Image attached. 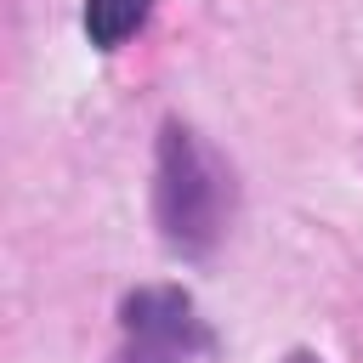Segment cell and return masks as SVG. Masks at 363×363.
<instances>
[{"label": "cell", "mask_w": 363, "mask_h": 363, "mask_svg": "<svg viewBox=\"0 0 363 363\" xmlns=\"http://www.w3.org/2000/svg\"><path fill=\"white\" fill-rule=\"evenodd\" d=\"M125 323V357L119 363H182L210 346L193 301L182 289H136L119 306Z\"/></svg>", "instance_id": "obj_2"}, {"label": "cell", "mask_w": 363, "mask_h": 363, "mask_svg": "<svg viewBox=\"0 0 363 363\" xmlns=\"http://www.w3.org/2000/svg\"><path fill=\"white\" fill-rule=\"evenodd\" d=\"M153 221L159 238L199 261L216 250V238L233 221V170L199 142L193 125L164 119L159 130V159H153Z\"/></svg>", "instance_id": "obj_1"}, {"label": "cell", "mask_w": 363, "mask_h": 363, "mask_svg": "<svg viewBox=\"0 0 363 363\" xmlns=\"http://www.w3.org/2000/svg\"><path fill=\"white\" fill-rule=\"evenodd\" d=\"M147 11L153 0H85V40L96 51H113L147 23Z\"/></svg>", "instance_id": "obj_3"}, {"label": "cell", "mask_w": 363, "mask_h": 363, "mask_svg": "<svg viewBox=\"0 0 363 363\" xmlns=\"http://www.w3.org/2000/svg\"><path fill=\"white\" fill-rule=\"evenodd\" d=\"M284 363H323V357H312V352H289Z\"/></svg>", "instance_id": "obj_4"}]
</instances>
